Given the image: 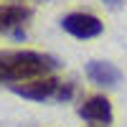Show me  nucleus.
I'll list each match as a JSON object with an SVG mask.
<instances>
[{"label":"nucleus","instance_id":"1","mask_svg":"<svg viewBox=\"0 0 127 127\" xmlns=\"http://www.w3.org/2000/svg\"><path fill=\"white\" fill-rule=\"evenodd\" d=\"M59 69V61L41 51H0V84H20L48 76Z\"/></svg>","mask_w":127,"mask_h":127},{"label":"nucleus","instance_id":"6","mask_svg":"<svg viewBox=\"0 0 127 127\" xmlns=\"http://www.w3.org/2000/svg\"><path fill=\"white\" fill-rule=\"evenodd\" d=\"M87 76L97 87H117L120 79H122V71L109 61H97L94 59V61L87 64Z\"/></svg>","mask_w":127,"mask_h":127},{"label":"nucleus","instance_id":"3","mask_svg":"<svg viewBox=\"0 0 127 127\" xmlns=\"http://www.w3.org/2000/svg\"><path fill=\"white\" fill-rule=\"evenodd\" d=\"M61 28L74 38H94L102 33V20L92 13H69L61 18Z\"/></svg>","mask_w":127,"mask_h":127},{"label":"nucleus","instance_id":"7","mask_svg":"<svg viewBox=\"0 0 127 127\" xmlns=\"http://www.w3.org/2000/svg\"><path fill=\"white\" fill-rule=\"evenodd\" d=\"M102 3L107 5V8H120V5L125 3V0H102Z\"/></svg>","mask_w":127,"mask_h":127},{"label":"nucleus","instance_id":"4","mask_svg":"<svg viewBox=\"0 0 127 127\" xmlns=\"http://www.w3.org/2000/svg\"><path fill=\"white\" fill-rule=\"evenodd\" d=\"M31 18V8L28 5H20V3H13V5H0V33H10L15 38H23V26L26 20Z\"/></svg>","mask_w":127,"mask_h":127},{"label":"nucleus","instance_id":"5","mask_svg":"<svg viewBox=\"0 0 127 127\" xmlns=\"http://www.w3.org/2000/svg\"><path fill=\"white\" fill-rule=\"evenodd\" d=\"M79 117H84L87 122L94 125H109L112 122V104L107 97H89L87 102L79 107Z\"/></svg>","mask_w":127,"mask_h":127},{"label":"nucleus","instance_id":"2","mask_svg":"<svg viewBox=\"0 0 127 127\" xmlns=\"http://www.w3.org/2000/svg\"><path fill=\"white\" fill-rule=\"evenodd\" d=\"M13 89L18 97L23 99H33V102H69L74 97V84L71 81H61L56 76H38L31 81H20L13 84Z\"/></svg>","mask_w":127,"mask_h":127}]
</instances>
